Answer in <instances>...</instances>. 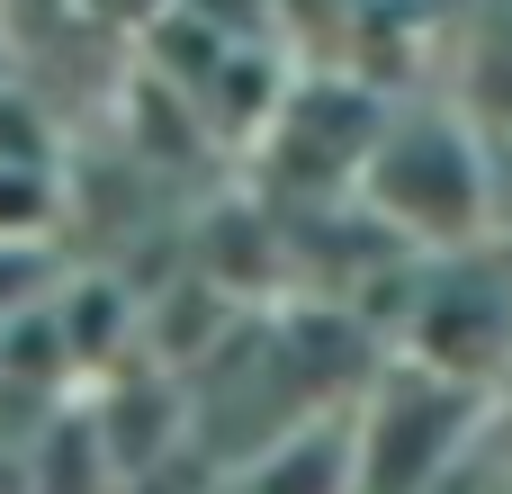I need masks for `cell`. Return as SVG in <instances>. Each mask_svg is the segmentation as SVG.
<instances>
[{"label": "cell", "mask_w": 512, "mask_h": 494, "mask_svg": "<svg viewBox=\"0 0 512 494\" xmlns=\"http://www.w3.org/2000/svg\"><path fill=\"white\" fill-rule=\"evenodd\" d=\"M360 207L414 252H468L495 234V144L459 108H387Z\"/></svg>", "instance_id": "6da1fadb"}, {"label": "cell", "mask_w": 512, "mask_h": 494, "mask_svg": "<svg viewBox=\"0 0 512 494\" xmlns=\"http://www.w3.org/2000/svg\"><path fill=\"white\" fill-rule=\"evenodd\" d=\"M486 423V387L423 369V360H387L360 396H351V432H360V494H441L468 432Z\"/></svg>", "instance_id": "7a4b0ae2"}, {"label": "cell", "mask_w": 512, "mask_h": 494, "mask_svg": "<svg viewBox=\"0 0 512 494\" xmlns=\"http://www.w3.org/2000/svg\"><path fill=\"white\" fill-rule=\"evenodd\" d=\"M387 126V99L369 81H324V72H297L279 117L261 126L252 162H261V189L270 198H297V207H324V198H360V171H369V144Z\"/></svg>", "instance_id": "3957f363"}, {"label": "cell", "mask_w": 512, "mask_h": 494, "mask_svg": "<svg viewBox=\"0 0 512 494\" xmlns=\"http://www.w3.org/2000/svg\"><path fill=\"white\" fill-rule=\"evenodd\" d=\"M396 351L423 360V369H450L468 387H495V369L512 360V288H495L477 270V243L468 252H423Z\"/></svg>", "instance_id": "277c9868"}, {"label": "cell", "mask_w": 512, "mask_h": 494, "mask_svg": "<svg viewBox=\"0 0 512 494\" xmlns=\"http://www.w3.org/2000/svg\"><path fill=\"white\" fill-rule=\"evenodd\" d=\"M225 494H360L351 405H324V414H297L288 432H270L252 459L225 468Z\"/></svg>", "instance_id": "5b68a950"}, {"label": "cell", "mask_w": 512, "mask_h": 494, "mask_svg": "<svg viewBox=\"0 0 512 494\" xmlns=\"http://www.w3.org/2000/svg\"><path fill=\"white\" fill-rule=\"evenodd\" d=\"M36 494H117L126 486V468H117V450H108V423H99V405H90V387L36 432Z\"/></svg>", "instance_id": "8992f818"}, {"label": "cell", "mask_w": 512, "mask_h": 494, "mask_svg": "<svg viewBox=\"0 0 512 494\" xmlns=\"http://www.w3.org/2000/svg\"><path fill=\"white\" fill-rule=\"evenodd\" d=\"M0 234L72 243V162H0Z\"/></svg>", "instance_id": "52a82bcc"}, {"label": "cell", "mask_w": 512, "mask_h": 494, "mask_svg": "<svg viewBox=\"0 0 512 494\" xmlns=\"http://www.w3.org/2000/svg\"><path fill=\"white\" fill-rule=\"evenodd\" d=\"M72 270V243H27V234H0V324L36 315L54 297V279Z\"/></svg>", "instance_id": "ba28073f"}, {"label": "cell", "mask_w": 512, "mask_h": 494, "mask_svg": "<svg viewBox=\"0 0 512 494\" xmlns=\"http://www.w3.org/2000/svg\"><path fill=\"white\" fill-rule=\"evenodd\" d=\"M0 494H36V459L18 441H0Z\"/></svg>", "instance_id": "9c48e42d"}, {"label": "cell", "mask_w": 512, "mask_h": 494, "mask_svg": "<svg viewBox=\"0 0 512 494\" xmlns=\"http://www.w3.org/2000/svg\"><path fill=\"white\" fill-rule=\"evenodd\" d=\"M0 81H18V45L9 36H0Z\"/></svg>", "instance_id": "30bf717a"}, {"label": "cell", "mask_w": 512, "mask_h": 494, "mask_svg": "<svg viewBox=\"0 0 512 494\" xmlns=\"http://www.w3.org/2000/svg\"><path fill=\"white\" fill-rule=\"evenodd\" d=\"M0 9H9V0H0Z\"/></svg>", "instance_id": "8fae6325"}]
</instances>
